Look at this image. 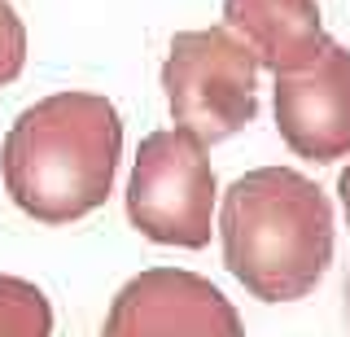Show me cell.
I'll return each mask as SVG.
<instances>
[{
  "mask_svg": "<svg viewBox=\"0 0 350 337\" xmlns=\"http://www.w3.org/2000/svg\"><path fill=\"white\" fill-rule=\"evenodd\" d=\"M123 123L96 92H53L27 105L5 136V189L40 224H75L114 189Z\"/></svg>",
  "mask_w": 350,
  "mask_h": 337,
  "instance_id": "1",
  "label": "cell"
},
{
  "mask_svg": "<svg viewBox=\"0 0 350 337\" xmlns=\"http://www.w3.org/2000/svg\"><path fill=\"white\" fill-rule=\"evenodd\" d=\"M228 271L262 302L306 298L333 263V202L289 167L232 180L219 211Z\"/></svg>",
  "mask_w": 350,
  "mask_h": 337,
  "instance_id": "2",
  "label": "cell"
},
{
  "mask_svg": "<svg viewBox=\"0 0 350 337\" xmlns=\"http://www.w3.org/2000/svg\"><path fill=\"white\" fill-rule=\"evenodd\" d=\"M162 88L175 123L202 145H219L254 123L258 62L228 27L180 31L162 66Z\"/></svg>",
  "mask_w": 350,
  "mask_h": 337,
  "instance_id": "3",
  "label": "cell"
},
{
  "mask_svg": "<svg viewBox=\"0 0 350 337\" xmlns=\"http://www.w3.org/2000/svg\"><path fill=\"white\" fill-rule=\"evenodd\" d=\"M211 211L215 171L202 140H193L184 127L140 140L127 180V219L140 228V237L202 250L211 241Z\"/></svg>",
  "mask_w": 350,
  "mask_h": 337,
  "instance_id": "4",
  "label": "cell"
},
{
  "mask_svg": "<svg viewBox=\"0 0 350 337\" xmlns=\"http://www.w3.org/2000/svg\"><path fill=\"white\" fill-rule=\"evenodd\" d=\"M101 337H245L224 289L184 267H149L118 289Z\"/></svg>",
  "mask_w": 350,
  "mask_h": 337,
  "instance_id": "5",
  "label": "cell"
},
{
  "mask_svg": "<svg viewBox=\"0 0 350 337\" xmlns=\"http://www.w3.org/2000/svg\"><path fill=\"white\" fill-rule=\"evenodd\" d=\"M276 127L298 158L337 162L350 154V49L324 36L320 53L276 75Z\"/></svg>",
  "mask_w": 350,
  "mask_h": 337,
  "instance_id": "6",
  "label": "cell"
},
{
  "mask_svg": "<svg viewBox=\"0 0 350 337\" xmlns=\"http://www.w3.org/2000/svg\"><path fill=\"white\" fill-rule=\"evenodd\" d=\"M224 27L267 70H298L320 53L324 23L315 0H224Z\"/></svg>",
  "mask_w": 350,
  "mask_h": 337,
  "instance_id": "7",
  "label": "cell"
},
{
  "mask_svg": "<svg viewBox=\"0 0 350 337\" xmlns=\"http://www.w3.org/2000/svg\"><path fill=\"white\" fill-rule=\"evenodd\" d=\"M0 337H53V307L40 285L0 276Z\"/></svg>",
  "mask_w": 350,
  "mask_h": 337,
  "instance_id": "8",
  "label": "cell"
},
{
  "mask_svg": "<svg viewBox=\"0 0 350 337\" xmlns=\"http://www.w3.org/2000/svg\"><path fill=\"white\" fill-rule=\"evenodd\" d=\"M27 66V27H22L18 9L0 0V88L14 83Z\"/></svg>",
  "mask_w": 350,
  "mask_h": 337,
  "instance_id": "9",
  "label": "cell"
},
{
  "mask_svg": "<svg viewBox=\"0 0 350 337\" xmlns=\"http://www.w3.org/2000/svg\"><path fill=\"white\" fill-rule=\"evenodd\" d=\"M337 193H342V206H346V224H350V167L342 171V180H337Z\"/></svg>",
  "mask_w": 350,
  "mask_h": 337,
  "instance_id": "10",
  "label": "cell"
},
{
  "mask_svg": "<svg viewBox=\"0 0 350 337\" xmlns=\"http://www.w3.org/2000/svg\"><path fill=\"white\" fill-rule=\"evenodd\" d=\"M346 333H350V267H346Z\"/></svg>",
  "mask_w": 350,
  "mask_h": 337,
  "instance_id": "11",
  "label": "cell"
}]
</instances>
